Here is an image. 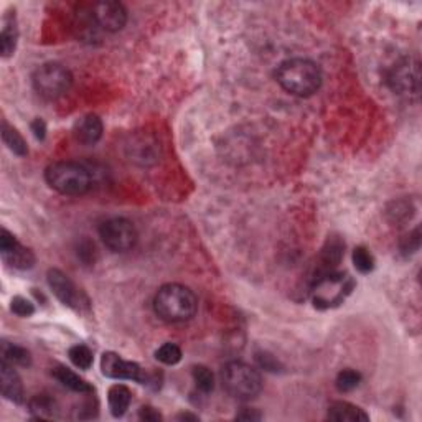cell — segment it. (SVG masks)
Instances as JSON below:
<instances>
[{
	"label": "cell",
	"instance_id": "obj_1",
	"mask_svg": "<svg viewBox=\"0 0 422 422\" xmlns=\"http://www.w3.org/2000/svg\"><path fill=\"white\" fill-rule=\"evenodd\" d=\"M154 311L165 322H189L198 311V300L193 290H190L186 285L167 284L156 294Z\"/></svg>",
	"mask_w": 422,
	"mask_h": 422
},
{
	"label": "cell",
	"instance_id": "obj_2",
	"mask_svg": "<svg viewBox=\"0 0 422 422\" xmlns=\"http://www.w3.org/2000/svg\"><path fill=\"white\" fill-rule=\"evenodd\" d=\"M275 78L289 95L300 97L315 95L322 86V72L318 64L304 58L284 62L278 68Z\"/></svg>",
	"mask_w": 422,
	"mask_h": 422
},
{
	"label": "cell",
	"instance_id": "obj_3",
	"mask_svg": "<svg viewBox=\"0 0 422 422\" xmlns=\"http://www.w3.org/2000/svg\"><path fill=\"white\" fill-rule=\"evenodd\" d=\"M46 184L62 195L81 196L93 186L91 173L76 162H55L45 172Z\"/></svg>",
	"mask_w": 422,
	"mask_h": 422
},
{
	"label": "cell",
	"instance_id": "obj_4",
	"mask_svg": "<svg viewBox=\"0 0 422 422\" xmlns=\"http://www.w3.org/2000/svg\"><path fill=\"white\" fill-rule=\"evenodd\" d=\"M222 383L229 396L241 401L252 400L262 389L261 374L243 361H231L223 368Z\"/></svg>",
	"mask_w": 422,
	"mask_h": 422
},
{
	"label": "cell",
	"instance_id": "obj_5",
	"mask_svg": "<svg viewBox=\"0 0 422 422\" xmlns=\"http://www.w3.org/2000/svg\"><path fill=\"white\" fill-rule=\"evenodd\" d=\"M353 287L355 283L348 274L330 271V273L318 275L312 289L313 306L322 308V311L340 306L351 294Z\"/></svg>",
	"mask_w": 422,
	"mask_h": 422
},
{
	"label": "cell",
	"instance_id": "obj_6",
	"mask_svg": "<svg viewBox=\"0 0 422 422\" xmlns=\"http://www.w3.org/2000/svg\"><path fill=\"white\" fill-rule=\"evenodd\" d=\"M73 84V74L60 63H45L34 73V88L45 100L67 95Z\"/></svg>",
	"mask_w": 422,
	"mask_h": 422
},
{
	"label": "cell",
	"instance_id": "obj_7",
	"mask_svg": "<svg viewBox=\"0 0 422 422\" xmlns=\"http://www.w3.org/2000/svg\"><path fill=\"white\" fill-rule=\"evenodd\" d=\"M388 84L397 96L416 100L421 93V67L411 56L401 58L388 73Z\"/></svg>",
	"mask_w": 422,
	"mask_h": 422
},
{
	"label": "cell",
	"instance_id": "obj_8",
	"mask_svg": "<svg viewBox=\"0 0 422 422\" xmlns=\"http://www.w3.org/2000/svg\"><path fill=\"white\" fill-rule=\"evenodd\" d=\"M100 236L112 252H128L137 243V229L129 219L111 218L100 226Z\"/></svg>",
	"mask_w": 422,
	"mask_h": 422
},
{
	"label": "cell",
	"instance_id": "obj_9",
	"mask_svg": "<svg viewBox=\"0 0 422 422\" xmlns=\"http://www.w3.org/2000/svg\"><path fill=\"white\" fill-rule=\"evenodd\" d=\"M101 369L102 374L112 379H130L140 384H147L149 376L147 372H144L134 361L123 360L117 353L107 351L101 358Z\"/></svg>",
	"mask_w": 422,
	"mask_h": 422
},
{
	"label": "cell",
	"instance_id": "obj_10",
	"mask_svg": "<svg viewBox=\"0 0 422 422\" xmlns=\"http://www.w3.org/2000/svg\"><path fill=\"white\" fill-rule=\"evenodd\" d=\"M0 252H2L4 262L13 267V269L25 271L35 264L34 252L28 247L22 246L17 241V238L8 233L7 229H2V233H0Z\"/></svg>",
	"mask_w": 422,
	"mask_h": 422
},
{
	"label": "cell",
	"instance_id": "obj_11",
	"mask_svg": "<svg viewBox=\"0 0 422 422\" xmlns=\"http://www.w3.org/2000/svg\"><path fill=\"white\" fill-rule=\"evenodd\" d=\"M91 17L106 32H119L128 23V11L119 2H97L93 6Z\"/></svg>",
	"mask_w": 422,
	"mask_h": 422
},
{
	"label": "cell",
	"instance_id": "obj_12",
	"mask_svg": "<svg viewBox=\"0 0 422 422\" xmlns=\"http://www.w3.org/2000/svg\"><path fill=\"white\" fill-rule=\"evenodd\" d=\"M48 285L53 290V294L62 300L64 306L68 307H81V292H78L76 285L72 283V279L67 274H63L58 269L48 271Z\"/></svg>",
	"mask_w": 422,
	"mask_h": 422
},
{
	"label": "cell",
	"instance_id": "obj_13",
	"mask_svg": "<svg viewBox=\"0 0 422 422\" xmlns=\"http://www.w3.org/2000/svg\"><path fill=\"white\" fill-rule=\"evenodd\" d=\"M0 388L6 400L20 404L23 401V384L13 365L2 360L0 363Z\"/></svg>",
	"mask_w": 422,
	"mask_h": 422
},
{
	"label": "cell",
	"instance_id": "obj_14",
	"mask_svg": "<svg viewBox=\"0 0 422 422\" xmlns=\"http://www.w3.org/2000/svg\"><path fill=\"white\" fill-rule=\"evenodd\" d=\"M74 137L84 145H95L102 137V123L96 114H86L74 124Z\"/></svg>",
	"mask_w": 422,
	"mask_h": 422
},
{
	"label": "cell",
	"instance_id": "obj_15",
	"mask_svg": "<svg viewBox=\"0 0 422 422\" xmlns=\"http://www.w3.org/2000/svg\"><path fill=\"white\" fill-rule=\"evenodd\" d=\"M327 417L339 422H367L369 416L361 407L346 401H335L328 407Z\"/></svg>",
	"mask_w": 422,
	"mask_h": 422
},
{
	"label": "cell",
	"instance_id": "obj_16",
	"mask_svg": "<svg viewBox=\"0 0 422 422\" xmlns=\"http://www.w3.org/2000/svg\"><path fill=\"white\" fill-rule=\"evenodd\" d=\"M53 376L58 379L64 388L72 389L74 393H79V395H91V393L95 391L86 379H83L79 374H76L73 369L67 367H56L53 369Z\"/></svg>",
	"mask_w": 422,
	"mask_h": 422
},
{
	"label": "cell",
	"instance_id": "obj_17",
	"mask_svg": "<svg viewBox=\"0 0 422 422\" xmlns=\"http://www.w3.org/2000/svg\"><path fill=\"white\" fill-rule=\"evenodd\" d=\"M107 401H109L111 414L114 417H123L129 409L130 401H132V393L124 384H114L109 389Z\"/></svg>",
	"mask_w": 422,
	"mask_h": 422
},
{
	"label": "cell",
	"instance_id": "obj_18",
	"mask_svg": "<svg viewBox=\"0 0 422 422\" xmlns=\"http://www.w3.org/2000/svg\"><path fill=\"white\" fill-rule=\"evenodd\" d=\"M28 409L36 419H55L58 416V404L50 395H36L28 402Z\"/></svg>",
	"mask_w": 422,
	"mask_h": 422
},
{
	"label": "cell",
	"instance_id": "obj_19",
	"mask_svg": "<svg viewBox=\"0 0 422 422\" xmlns=\"http://www.w3.org/2000/svg\"><path fill=\"white\" fill-rule=\"evenodd\" d=\"M17 40H18V28L15 17L8 15L4 20V28L2 34H0V51H2L4 58L13 55V51L17 48Z\"/></svg>",
	"mask_w": 422,
	"mask_h": 422
},
{
	"label": "cell",
	"instance_id": "obj_20",
	"mask_svg": "<svg viewBox=\"0 0 422 422\" xmlns=\"http://www.w3.org/2000/svg\"><path fill=\"white\" fill-rule=\"evenodd\" d=\"M2 360L13 365V367L27 368L32 365L30 351L23 348V346L7 343V341H4L2 343Z\"/></svg>",
	"mask_w": 422,
	"mask_h": 422
},
{
	"label": "cell",
	"instance_id": "obj_21",
	"mask_svg": "<svg viewBox=\"0 0 422 422\" xmlns=\"http://www.w3.org/2000/svg\"><path fill=\"white\" fill-rule=\"evenodd\" d=\"M2 139H4V144H6L7 147L11 149L13 154H15V156L25 157L28 154L25 139L22 137V134L18 132L15 128H12V125H8L7 123H4Z\"/></svg>",
	"mask_w": 422,
	"mask_h": 422
},
{
	"label": "cell",
	"instance_id": "obj_22",
	"mask_svg": "<svg viewBox=\"0 0 422 422\" xmlns=\"http://www.w3.org/2000/svg\"><path fill=\"white\" fill-rule=\"evenodd\" d=\"M69 360L74 367L79 369H89L91 368L93 361H95V356H93V351L88 348L86 345H74L69 348L68 351Z\"/></svg>",
	"mask_w": 422,
	"mask_h": 422
},
{
	"label": "cell",
	"instance_id": "obj_23",
	"mask_svg": "<svg viewBox=\"0 0 422 422\" xmlns=\"http://www.w3.org/2000/svg\"><path fill=\"white\" fill-rule=\"evenodd\" d=\"M193 381L196 384V388L200 389L201 393H211L215 388V376L211 373L210 368L203 367V365H198V367L193 368Z\"/></svg>",
	"mask_w": 422,
	"mask_h": 422
},
{
	"label": "cell",
	"instance_id": "obj_24",
	"mask_svg": "<svg viewBox=\"0 0 422 422\" xmlns=\"http://www.w3.org/2000/svg\"><path fill=\"white\" fill-rule=\"evenodd\" d=\"M353 264L361 274H368L374 269V257L367 247L358 246L353 251Z\"/></svg>",
	"mask_w": 422,
	"mask_h": 422
},
{
	"label": "cell",
	"instance_id": "obj_25",
	"mask_svg": "<svg viewBox=\"0 0 422 422\" xmlns=\"http://www.w3.org/2000/svg\"><path fill=\"white\" fill-rule=\"evenodd\" d=\"M361 381V374L355 369H343V372L339 373V376L335 379V386L339 391L341 393H348L353 391V389L358 386Z\"/></svg>",
	"mask_w": 422,
	"mask_h": 422
},
{
	"label": "cell",
	"instance_id": "obj_26",
	"mask_svg": "<svg viewBox=\"0 0 422 422\" xmlns=\"http://www.w3.org/2000/svg\"><path fill=\"white\" fill-rule=\"evenodd\" d=\"M156 358L163 365L173 367L182 360V350L175 343H165L156 351Z\"/></svg>",
	"mask_w": 422,
	"mask_h": 422
},
{
	"label": "cell",
	"instance_id": "obj_27",
	"mask_svg": "<svg viewBox=\"0 0 422 422\" xmlns=\"http://www.w3.org/2000/svg\"><path fill=\"white\" fill-rule=\"evenodd\" d=\"M419 246H421V229L416 228L414 231L402 238L400 250L404 256H411V254H414L417 250H419Z\"/></svg>",
	"mask_w": 422,
	"mask_h": 422
},
{
	"label": "cell",
	"instance_id": "obj_28",
	"mask_svg": "<svg viewBox=\"0 0 422 422\" xmlns=\"http://www.w3.org/2000/svg\"><path fill=\"white\" fill-rule=\"evenodd\" d=\"M12 312L15 313L18 317H32L35 313V307L34 304L30 302V300L25 297H20V295H17V297L12 299Z\"/></svg>",
	"mask_w": 422,
	"mask_h": 422
},
{
	"label": "cell",
	"instance_id": "obj_29",
	"mask_svg": "<svg viewBox=\"0 0 422 422\" xmlns=\"http://www.w3.org/2000/svg\"><path fill=\"white\" fill-rule=\"evenodd\" d=\"M411 205L407 201H400V203H395V208L389 210V218H391L393 223H400V222H406V219L411 218Z\"/></svg>",
	"mask_w": 422,
	"mask_h": 422
},
{
	"label": "cell",
	"instance_id": "obj_30",
	"mask_svg": "<svg viewBox=\"0 0 422 422\" xmlns=\"http://www.w3.org/2000/svg\"><path fill=\"white\" fill-rule=\"evenodd\" d=\"M139 417H140V419H142V421H150V422L162 421V414H161V412H158L157 409H154V407H150V406L140 407Z\"/></svg>",
	"mask_w": 422,
	"mask_h": 422
},
{
	"label": "cell",
	"instance_id": "obj_31",
	"mask_svg": "<svg viewBox=\"0 0 422 422\" xmlns=\"http://www.w3.org/2000/svg\"><path fill=\"white\" fill-rule=\"evenodd\" d=\"M257 361H259L262 368L269 369V372H275V369H278V367H279L278 360L273 358V356H271L269 353H259V355H257Z\"/></svg>",
	"mask_w": 422,
	"mask_h": 422
},
{
	"label": "cell",
	"instance_id": "obj_32",
	"mask_svg": "<svg viewBox=\"0 0 422 422\" xmlns=\"http://www.w3.org/2000/svg\"><path fill=\"white\" fill-rule=\"evenodd\" d=\"M32 132L39 140H43L46 135V124L43 119H40V117H36V119L32 123Z\"/></svg>",
	"mask_w": 422,
	"mask_h": 422
},
{
	"label": "cell",
	"instance_id": "obj_33",
	"mask_svg": "<svg viewBox=\"0 0 422 422\" xmlns=\"http://www.w3.org/2000/svg\"><path fill=\"white\" fill-rule=\"evenodd\" d=\"M261 414L257 412L256 409H243L239 414L236 416V419H241V421H259L261 419Z\"/></svg>",
	"mask_w": 422,
	"mask_h": 422
},
{
	"label": "cell",
	"instance_id": "obj_34",
	"mask_svg": "<svg viewBox=\"0 0 422 422\" xmlns=\"http://www.w3.org/2000/svg\"><path fill=\"white\" fill-rule=\"evenodd\" d=\"M177 419L178 421H198V416L189 414V412H184V414H178Z\"/></svg>",
	"mask_w": 422,
	"mask_h": 422
}]
</instances>
